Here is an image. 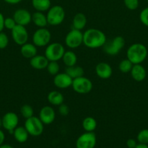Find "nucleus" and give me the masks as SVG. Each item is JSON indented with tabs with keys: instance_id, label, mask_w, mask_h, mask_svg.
<instances>
[{
	"instance_id": "58836bf2",
	"label": "nucleus",
	"mask_w": 148,
	"mask_h": 148,
	"mask_svg": "<svg viewBox=\"0 0 148 148\" xmlns=\"http://www.w3.org/2000/svg\"><path fill=\"white\" fill-rule=\"evenodd\" d=\"M3 1L9 4L14 5V4H19V3H20L23 0H3Z\"/></svg>"
},
{
	"instance_id": "aec40b11",
	"label": "nucleus",
	"mask_w": 148,
	"mask_h": 148,
	"mask_svg": "<svg viewBox=\"0 0 148 148\" xmlns=\"http://www.w3.org/2000/svg\"><path fill=\"white\" fill-rule=\"evenodd\" d=\"M87 23V18L84 13H77L73 18V27L78 30H82L86 27Z\"/></svg>"
},
{
	"instance_id": "cd10ccee",
	"label": "nucleus",
	"mask_w": 148,
	"mask_h": 148,
	"mask_svg": "<svg viewBox=\"0 0 148 148\" xmlns=\"http://www.w3.org/2000/svg\"><path fill=\"white\" fill-rule=\"evenodd\" d=\"M20 111L22 116L26 119L33 116V114H34L33 107L31 106L28 105V104H25V105L22 106Z\"/></svg>"
},
{
	"instance_id": "6e6552de",
	"label": "nucleus",
	"mask_w": 148,
	"mask_h": 148,
	"mask_svg": "<svg viewBox=\"0 0 148 148\" xmlns=\"http://www.w3.org/2000/svg\"><path fill=\"white\" fill-rule=\"evenodd\" d=\"M71 87L77 93L87 94L92 90L93 83L89 78L82 76L73 79Z\"/></svg>"
},
{
	"instance_id": "9d476101",
	"label": "nucleus",
	"mask_w": 148,
	"mask_h": 148,
	"mask_svg": "<svg viewBox=\"0 0 148 148\" xmlns=\"http://www.w3.org/2000/svg\"><path fill=\"white\" fill-rule=\"evenodd\" d=\"M97 144V137L93 132H85L78 137L75 142L76 148H94Z\"/></svg>"
},
{
	"instance_id": "b1692460",
	"label": "nucleus",
	"mask_w": 148,
	"mask_h": 148,
	"mask_svg": "<svg viewBox=\"0 0 148 148\" xmlns=\"http://www.w3.org/2000/svg\"><path fill=\"white\" fill-rule=\"evenodd\" d=\"M31 4L36 11L41 12H47L52 7L51 0H31Z\"/></svg>"
},
{
	"instance_id": "4be33fe9",
	"label": "nucleus",
	"mask_w": 148,
	"mask_h": 148,
	"mask_svg": "<svg viewBox=\"0 0 148 148\" xmlns=\"http://www.w3.org/2000/svg\"><path fill=\"white\" fill-rule=\"evenodd\" d=\"M15 140L19 143H24L28 140L29 134L25 127H18L15 129L12 134Z\"/></svg>"
},
{
	"instance_id": "2f4dec72",
	"label": "nucleus",
	"mask_w": 148,
	"mask_h": 148,
	"mask_svg": "<svg viewBox=\"0 0 148 148\" xmlns=\"http://www.w3.org/2000/svg\"><path fill=\"white\" fill-rule=\"evenodd\" d=\"M125 7L129 10H135L139 7V0H123Z\"/></svg>"
},
{
	"instance_id": "ddd939ff",
	"label": "nucleus",
	"mask_w": 148,
	"mask_h": 148,
	"mask_svg": "<svg viewBox=\"0 0 148 148\" xmlns=\"http://www.w3.org/2000/svg\"><path fill=\"white\" fill-rule=\"evenodd\" d=\"M39 118L44 125H49L55 121L56 114L54 108L50 106H45L39 111Z\"/></svg>"
},
{
	"instance_id": "4468645a",
	"label": "nucleus",
	"mask_w": 148,
	"mask_h": 148,
	"mask_svg": "<svg viewBox=\"0 0 148 148\" xmlns=\"http://www.w3.org/2000/svg\"><path fill=\"white\" fill-rule=\"evenodd\" d=\"M13 18L16 24L26 26L32 21V14L26 9H18L13 14Z\"/></svg>"
},
{
	"instance_id": "f3484780",
	"label": "nucleus",
	"mask_w": 148,
	"mask_h": 148,
	"mask_svg": "<svg viewBox=\"0 0 148 148\" xmlns=\"http://www.w3.org/2000/svg\"><path fill=\"white\" fill-rule=\"evenodd\" d=\"M49 61L44 55H36L30 59V65L32 68L37 70L46 69Z\"/></svg>"
},
{
	"instance_id": "412c9836",
	"label": "nucleus",
	"mask_w": 148,
	"mask_h": 148,
	"mask_svg": "<svg viewBox=\"0 0 148 148\" xmlns=\"http://www.w3.org/2000/svg\"><path fill=\"white\" fill-rule=\"evenodd\" d=\"M47 101L51 105L59 106V105L63 103L64 96L62 92H60L59 91L52 90L48 94Z\"/></svg>"
},
{
	"instance_id": "7ed1b4c3",
	"label": "nucleus",
	"mask_w": 148,
	"mask_h": 148,
	"mask_svg": "<svg viewBox=\"0 0 148 148\" xmlns=\"http://www.w3.org/2000/svg\"><path fill=\"white\" fill-rule=\"evenodd\" d=\"M48 25L57 26L62 24L65 17V12L63 7L60 5L52 6L46 13Z\"/></svg>"
},
{
	"instance_id": "39448f33",
	"label": "nucleus",
	"mask_w": 148,
	"mask_h": 148,
	"mask_svg": "<svg viewBox=\"0 0 148 148\" xmlns=\"http://www.w3.org/2000/svg\"><path fill=\"white\" fill-rule=\"evenodd\" d=\"M24 127L28 132L29 135L33 137H39L43 133L44 124L39 117L33 116L30 118L26 119L25 121Z\"/></svg>"
},
{
	"instance_id": "2eb2a0df",
	"label": "nucleus",
	"mask_w": 148,
	"mask_h": 148,
	"mask_svg": "<svg viewBox=\"0 0 148 148\" xmlns=\"http://www.w3.org/2000/svg\"><path fill=\"white\" fill-rule=\"evenodd\" d=\"M53 83L59 89H66L72 86L73 79L67 73H58L54 76Z\"/></svg>"
},
{
	"instance_id": "9b49d317",
	"label": "nucleus",
	"mask_w": 148,
	"mask_h": 148,
	"mask_svg": "<svg viewBox=\"0 0 148 148\" xmlns=\"http://www.w3.org/2000/svg\"><path fill=\"white\" fill-rule=\"evenodd\" d=\"M11 35L12 40L18 46H23L28 43V32L26 26L16 25L15 27L11 30Z\"/></svg>"
},
{
	"instance_id": "ea45409f",
	"label": "nucleus",
	"mask_w": 148,
	"mask_h": 148,
	"mask_svg": "<svg viewBox=\"0 0 148 148\" xmlns=\"http://www.w3.org/2000/svg\"><path fill=\"white\" fill-rule=\"evenodd\" d=\"M4 140H5V134H4V132L0 129V146L3 145Z\"/></svg>"
},
{
	"instance_id": "f8f14e48",
	"label": "nucleus",
	"mask_w": 148,
	"mask_h": 148,
	"mask_svg": "<svg viewBox=\"0 0 148 148\" xmlns=\"http://www.w3.org/2000/svg\"><path fill=\"white\" fill-rule=\"evenodd\" d=\"M2 127L10 134H13L15 129L18 126L19 117L15 112H7L3 116Z\"/></svg>"
},
{
	"instance_id": "4c0bfd02",
	"label": "nucleus",
	"mask_w": 148,
	"mask_h": 148,
	"mask_svg": "<svg viewBox=\"0 0 148 148\" xmlns=\"http://www.w3.org/2000/svg\"><path fill=\"white\" fill-rule=\"evenodd\" d=\"M4 17L1 12H0V33L2 32L4 28Z\"/></svg>"
},
{
	"instance_id": "c756f323",
	"label": "nucleus",
	"mask_w": 148,
	"mask_h": 148,
	"mask_svg": "<svg viewBox=\"0 0 148 148\" xmlns=\"http://www.w3.org/2000/svg\"><path fill=\"white\" fill-rule=\"evenodd\" d=\"M46 69L49 75L55 76L57 74L59 73V65L57 62H49Z\"/></svg>"
},
{
	"instance_id": "f257e3e1",
	"label": "nucleus",
	"mask_w": 148,
	"mask_h": 148,
	"mask_svg": "<svg viewBox=\"0 0 148 148\" xmlns=\"http://www.w3.org/2000/svg\"><path fill=\"white\" fill-rule=\"evenodd\" d=\"M107 42L105 34L97 28H89L83 33V44L89 49L103 47Z\"/></svg>"
},
{
	"instance_id": "c9c22d12",
	"label": "nucleus",
	"mask_w": 148,
	"mask_h": 148,
	"mask_svg": "<svg viewBox=\"0 0 148 148\" xmlns=\"http://www.w3.org/2000/svg\"><path fill=\"white\" fill-rule=\"evenodd\" d=\"M58 111H59V114L61 116H66L69 114L70 112V108L68 107V106H67L66 104L62 103L61 105L59 106V108H58Z\"/></svg>"
},
{
	"instance_id": "1a4fd4ad",
	"label": "nucleus",
	"mask_w": 148,
	"mask_h": 148,
	"mask_svg": "<svg viewBox=\"0 0 148 148\" xmlns=\"http://www.w3.org/2000/svg\"><path fill=\"white\" fill-rule=\"evenodd\" d=\"M65 43L67 47L75 49L83 44V33L81 30L73 28L67 33L65 38Z\"/></svg>"
},
{
	"instance_id": "e433bc0d",
	"label": "nucleus",
	"mask_w": 148,
	"mask_h": 148,
	"mask_svg": "<svg viewBox=\"0 0 148 148\" xmlns=\"http://www.w3.org/2000/svg\"><path fill=\"white\" fill-rule=\"evenodd\" d=\"M126 146H127L128 148H135L136 146L137 145V140H134V139L130 138L129 140H127L126 143Z\"/></svg>"
},
{
	"instance_id": "20e7f679",
	"label": "nucleus",
	"mask_w": 148,
	"mask_h": 148,
	"mask_svg": "<svg viewBox=\"0 0 148 148\" xmlns=\"http://www.w3.org/2000/svg\"><path fill=\"white\" fill-rule=\"evenodd\" d=\"M65 51V47L62 44L57 42H54L50 43L46 46L44 56L49 62H58L62 59Z\"/></svg>"
},
{
	"instance_id": "0eeeda50",
	"label": "nucleus",
	"mask_w": 148,
	"mask_h": 148,
	"mask_svg": "<svg viewBox=\"0 0 148 148\" xmlns=\"http://www.w3.org/2000/svg\"><path fill=\"white\" fill-rule=\"evenodd\" d=\"M125 39L122 36H116L103 46L104 51L110 56L117 55L125 46Z\"/></svg>"
},
{
	"instance_id": "393cba45",
	"label": "nucleus",
	"mask_w": 148,
	"mask_h": 148,
	"mask_svg": "<svg viewBox=\"0 0 148 148\" xmlns=\"http://www.w3.org/2000/svg\"><path fill=\"white\" fill-rule=\"evenodd\" d=\"M62 59L64 64L67 67L76 65L77 61H78V58H77L76 54L73 51H65Z\"/></svg>"
},
{
	"instance_id": "c85d7f7f",
	"label": "nucleus",
	"mask_w": 148,
	"mask_h": 148,
	"mask_svg": "<svg viewBox=\"0 0 148 148\" xmlns=\"http://www.w3.org/2000/svg\"><path fill=\"white\" fill-rule=\"evenodd\" d=\"M133 64L130 62L128 59H123L121 62L119 63L118 69L123 73H129L131 70V68L133 66Z\"/></svg>"
},
{
	"instance_id": "a878e982",
	"label": "nucleus",
	"mask_w": 148,
	"mask_h": 148,
	"mask_svg": "<svg viewBox=\"0 0 148 148\" xmlns=\"http://www.w3.org/2000/svg\"><path fill=\"white\" fill-rule=\"evenodd\" d=\"M97 122L94 118L91 116H87L82 121V127L85 132H93L97 129Z\"/></svg>"
},
{
	"instance_id": "6ab92c4d",
	"label": "nucleus",
	"mask_w": 148,
	"mask_h": 148,
	"mask_svg": "<svg viewBox=\"0 0 148 148\" xmlns=\"http://www.w3.org/2000/svg\"><path fill=\"white\" fill-rule=\"evenodd\" d=\"M20 53L26 59H30L37 55V47L33 43H26L21 46Z\"/></svg>"
},
{
	"instance_id": "37998d69",
	"label": "nucleus",
	"mask_w": 148,
	"mask_h": 148,
	"mask_svg": "<svg viewBox=\"0 0 148 148\" xmlns=\"http://www.w3.org/2000/svg\"><path fill=\"white\" fill-rule=\"evenodd\" d=\"M2 127V119H1V118L0 117V129Z\"/></svg>"
},
{
	"instance_id": "bb28decb",
	"label": "nucleus",
	"mask_w": 148,
	"mask_h": 148,
	"mask_svg": "<svg viewBox=\"0 0 148 148\" xmlns=\"http://www.w3.org/2000/svg\"><path fill=\"white\" fill-rule=\"evenodd\" d=\"M65 72L68 74L73 79L84 76V69L81 66H76V65L66 67Z\"/></svg>"
},
{
	"instance_id": "79ce46f5",
	"label": "nucleus",
	"mask_w": 148,
	"mask_h": 148,
	"mask_svg": "<svg viewBox=\"0 0 148 148\" xmlns=\"http://www.w3.org/2000/svg\"><path fill=\"white\" fill-rule=\"evenodd\" d=\"M0 148H14L13 147H12L11 145H7V144H3L0 146Z\"/></svg>"
},
{
	"instance_id": "f03ea898",
	"label": "nucleus",
	"mask_w": 148,
	"mask_h": 148,
	"mask_svg": "<svg viewBox=\"0 0 148 148\" xmlns=\"http://www.w3.org/2000/svg\"><path fill=\"white\" fill-rule=\"evenodd\" d=\"M148 51L146 46L140 43H133L126 51L127 59L133 64H142L147 57Z\"/></svg>"
},
{
	"instance_id": "c03bdc74",
	"label": "nucleus",
	"mask_w": 148,
	"mask_h": 148,
	"mask_svg": "<svg viewBox=\"0 0 148 148\" xmlns=\"http://www.w3.org/2000/svg\"><path fill=\"white\" fill-rule=\"evenodd\" d=\"M147 3H148V0H147Z\"/></svg>"
},
{
	"instance_id": "423d86ee",
	"label": "nucleus",
	"mask_w": 148,
	"mask_h": 148,
	"mask_svg": "<svg viewBox=\"0 0 148 148\" xmlns=\"http://www.w3.org/2000/svg\"><path fill=\"white\" fill-rule=\"evenodd\" d=\"M52 34L46 27H39L33 33L32 37L33 43L36 47H46L50 43Z\"/></svg>"
},
{
	"instance_id": "5701e85b",
	"label": "nucleus",
	"mask_w": 148,
	"mask_h": 148,
	"mask_svg": "<svg viewBox=\"0 0 148 148\" xmlns=\"http://www.w3.org/2000/svg\"><path fill=\"white\" fill-rule=\"evenodd\" d=\"M38 27H45L48 25L46 15L41 12L36 11L32 14V21Z\"/></svg>"
},
{
	"instance_id": "a19ab883",
	"label": "nucleus",
	"mask_w": 148,
	"mask_h": 148,
	"mask_svg": "<svg viewBox=\"0 0 148 148\" xmlns=\"http://www.w3.org/2000/svg\"><path fill=\"white\" fill-rule=\"evenodd\" d=\"M135 148H148V145L138 143L137 145L136 146V147H135Z\"/></svg>"
},
{
	"instance_id": "a211bd4d",
	"label": "nucleus",
	"mask_w": 148,
	"mask_h": 148,
	"mask_svg": "<svg viewBox=\"0 0 148 148\" xmlns=\"http://www.w3.org/2000/svg\"><path fill=\"white\" fill-rule=\"evenodd\" d=\"M130 73L131 77L136 82H142L147 77V71L142 64H133Z\"/></svg>"
},
{
	"instance_id": "f704fd0d",
	"label": "nucleus",
	"mask_w": 148,
	"mask_h": 148,
	"mask_svg": "<svg viewBox=\"0 0 148 148\" xmlns=\"http://www.w3.org/2000/svg\"><path fill=\"white\" fill-rule=\"evenodd\" d=\"M16 23L13 17H7L4 19V28L12 30L16 25Z\"/></svg>"
},
{
	"instance_id": "7c9ffc66",
	"label": "nucleus",
	"mask_w": 148,
	"mask_h": 148,
	"mask_svg": "<svg viewBox=\"0 0 148 148\" xmlns=\"http://www.w3.org/2000/svg\"><path fill=\"white\" fill-rule=\"evenodd\" d=\"M138 143L148 145V129H144L139 132L136 136Z\"/></svg>"
},
{
	"instance_id": "473e14b6",
	"label": "nucleus",
	"mask_w": 148,
	"mask_h": 148,
	"mask_svg": "<svg viewBox=\"0 0 148 148\" xmlns=\"http://www.w3.org/2000/svg\"><path fill=\"white\" fill-rule=\"evenodd\" d=\"M139 20L144 25L148 27V7L141 11L139 14Z\"/></svg>"
},
{
	"instance_id": "dca6fc26",
	"label": "nucleus",
	"mask_w": 148,
	"mask_h": 148,
	"mask_svg": "<svg viewBox=\"0 0 148 148\" xmlns=\"http://www.w3.org/2000/svg\"><path fill=\"white\" fill-rule=\"evenodd\" d=\"M96 75L102 79H109L113 75V69L107 62H100L95 66Z\"/></svg>"
},
{
	"instance_id": "72a5a7b5",
	"label": "nucleus",
	"mask_w": 148,
	"mask_h": 148,
	"mask_svg": "<svg viewBox=\"0 0 148 148\" xmlns=\"http://www.w3.org/2000/svg\"><path fill=\"white\" fill-rule=\"evenodd\" d=\"M9 44V38L4 32L0 33V49H4Z\"/></svg>"
}]
</instances>
